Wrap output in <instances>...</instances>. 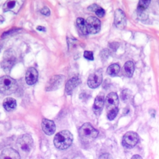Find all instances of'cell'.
<instances>
[{
    "label": "cell",
    "mask_w": 159,
    "mask_h": 159,
    "mask_svg": "<svg viewBox=\"0 0 159 159\" xmlns=\"http://www.w3.org/2000/svg\"><path fill=\"white\" fill-rule=\"evenodd\" d=\"M73 137L72 134L67 130L58 132L54 137L53 143L55 147L60 150H65L72 144Z\"/></svg>",
    "instance_id": "1"
},
{
    "label": "cell",
    "mask_w": 159,
    "mask_h": 159,
    "mask_svg": "<svg viewBox=\"0 0 159 159\" xmlns=\"http://www.w3.org/2000/svg\"><path fill=\"white\" fill-rule=\"evenodd\" d=\"M17 88V81L11 77L6 75L0 78V93L9 95L15 93Z\"/></svg>",
    "instance_id": "2"
},
{
    "label": "cell",
    "mask_w": 159,
    "mask_h": 159,
    "mask_svg": "<svg viewBox=\"0 0 159 159\" xmlns=\"http://www.w3.org/2000/svg\"><path fill=\"white\" fill-rule=\"evenodd\" d=\"M78 133L81 140L85 142H89L97 137L99 132L90 123L86 122L79 129Z\"/></svg>",
    "instance_id": "3"
},
{
    "label": "cell",
    "mask_w": 159,
    "mask_h": 159,
    "mask_svg": "<svg viewBox=\"0 0 159 159\" xmlns=\"http://www.w3.org/2000/svg\"><path fill=\"white\" fill-rule=\"evenodd\" d=\"M16 61V57L12 49H8L5 51L2 62V68L4 71L9 73Z\"/></svg>",
    "instance_id": "4"
},
{
    "label": "cell",
    "mask_w": 159,
    "mask_h": 159,
    "mask_svg": "<svg viewBox=\"0 0 159 159\" xmlns=\"http://www.w3.org/2000/svg\"><path fill=\"white\" fill-rule=\"evenodd\" d=\"M33 139L29 134H25L20 135L17 140V147L24 152H29L33 146Z\"/></svg>",
    "instance_id": "5"
},
{
    "label": "cell",
    "mask_w": 159,
    "mask_h": 159,
    "mask_svg": "<svg viewBox=\"0 0 159 159\" xmlns=\"http://www.w3.org/2000/svg\"><path fill=\"white\" fill-rule=\"evenodd\" d=\"M139 140V137L136 132L129 131L125 133L122 138V145L127 148L135 147Z\"/></svg>",
    "instance_id": "6"
},
{
    "label": "cell",
    "mask_w": 159,
    "mask_h": 159,
    "mask_svg": "<svg viewBox=\"0 0 159 159\" xmlns=\"http://www.w3.org/2000/svg\"><path fill=\"white\" fill-rule=\"evenodd\" d=\"M102 73L101 69L97 70L93 72L88 77V85L90 88H96L102 83Z\"/></svg>",
    "instance_id": "7"
},
{
    "label": "cell",
    "mask_w": 159,
    "mask_h": 159,
    "mask_svg": "<svg viewBox=\"0 0 159 159\" xmlns=\"http://www.w3.org/2000/svg\"><path fill=\"white\" fill-rule=\"evenodd\" d=\"M107 113L112 111L118 109L119 98L117 94L114 92H111L107 94L105 99Z\"/></svg>",
    "instance_id": "8"
},
{
    "label": "cell",
    "mask_w": 159,
    "mask_h": 159,
    "mask_svg": "<svg viewBox=\"0 0 159 159\" xmlns=\"http://www.w3.org/2000/svg\"><path fill=\"white\" fill-rule=\"evenodd\" d=\"M24 2L25 0H7L3 5V11H11L14 13H17Z\"/></svg>",
    "instance_id": "9"
},
{
    "label": "cell",
    "mask_w": 159,
    "mask_h": 159,
    "mask_svg": "<svg viewBox=\"0 0 159 159\" xmlns=\"http://www.w3.org/2000/svg\"><path fill=\"white\" fill-rule=\"evenodd\" d=\"M64 80V76L62 75H54L48 80L45 89L46 91H50L55 90L60 88V86L63 83Z\"/></svg>",
    "instance_id": "10"
},
{
    "label": "cell",
    "mask_w": 159,
    "mask_h": 159,
    "mask_svg": "<svg viewBox=\"0 0 159 159\" xmlns=\"http://www.w3.org/2000/svg\"><path fill=\"white\" fill-rule=\"evenodd\" d=\"M86 22L88 33L94 34L99 32L101 29V21L99 19L91 16L86 19Z\"/></svg>",
    "instance_id": "11"
},
{
    "label": "cell",
    "mask_w": 159,
    "mask_h": 159,
    "mask_svg": "<svg viewBox=\"0 0 159 159\" xmlns=\"http://www.w3.org/2000/svg\"><path fill=\"white\" fill-rule=\"evenodd\" d=\"M114 24L119 29H124L126 25V18L124 12L117 9L114 12Z\"/></svg>",
    "instance_id": "12"
},
{
    "label": "cell",
    "mask_w": 159,
    "mask_h": 159,
    "mask_svg": "<svg viewBox=\"0 0 159 159\" xmlns=\"http://www.w3.org/2000/svg\"><path fill=\"white\" fill-rule=\"evenodd\" d=\"M151 0H139L137 7V16L140 20H145L147 19L148 15L147 13V9L150 2Z\"/></svg>",
    "instance_id": "13"
},
{
    "label": "cell",
    "mask_w": 159,
    "mask_h": 159,
    "mask_svg": "<svg viewBox=\"0 0 159 159\" xmlns=\"http://www.w3.org/2000/svg\"><path fill=\"white\" fill-rule=\"evenodd\" d=\"M43 131L48 135H51L54 134L56 130V127L54 122L47 119H43L41 124Z\"/></svg>",
    "instance_id": "14"
},
{
    "label": "cell",
    "mask_w": 159,
    "mask_h": 159,
    "mask_svg": "<svg viewBox=\"0 0 159 159\" xmlns=\"http://www.w3.org/2000/svg\"><path fill=\"white\" fill-rule=\"evenodd\" d=\"M105 102L104 94L102 93H100L95 98L93 104V111L96 115H99L102 110L104 104Z\"/></svg>",
    "instance_id": "15"
},
{
    "label": "cell",
    "mask_w": 159,
    "mask_h": 159,
    "mask_svg": "<svg viewBox=\"0 0 159 159\" xmlns=\"http://www.w3.org/2000/svg\"><path fill=\"white\" fill-rule=\"evenodd\" d=\"M38 79V72L34 67L29 68L25 73V81L27 84L32 85L35 84Z\"/></svg>",
    "instance_id": "16"
},
{
    "label": "cell",
    "mask_w": 159,
    "mask_h": 159,
    "mask_svg": "<svg viewBox=\"0 0 159 159\" xmlns=\"http://www.w3.org/2000/svg\"><path fill=\"white\" fill-rule=\"evenodd\" d=\"M0 159H20V157L16 150L12 148H6L2 151Z\"/></svg>",
    "instance_id": "17"
},
{
    "label": "cell",
    "mask_w": 159,
    "mask_h": 159,
    "mask_svg": "<svg viewBox=\"0 0 159 159\" xmlns=\"http://www.w3.org/2000/svg\"><path fill=\"white\" fill-rule=\"evenodd\" d=\"M80 80L78 78V77H73L71 79H70L66 84L65 87V92L68 95H70L71 94L73 89L80 84Z\"/></svg>",
    "instance_id": "18"
},
{
    "label": "cell",
    "mask_w": 159,
    "mask_h": 159,
    "mask_svg": "<svg viewBox=\"0 0 159 159\" xmlns=\"http://www.w3.org/2000/svg\"><path fill=\"white\" fill-rule=\"evenodd\" d=\"M135 70L134 64L132 61H127L124 65L123 73L127 77L130 78L132 76Z\"/></svg>",
    "instance_id": "19"
},
{
    "label": "cell",
    "mask_w": 159,
    "mask_h": 159,
    "mask_svg": "<svg viewBox=\"0 0 159 159\" xmlns=\"http://www.w3.org/2000/svg\"><path fill=\"white\" fill-rule=\"evenodd\" d=\"M2 105L7 111H12L16 107L17 103L16 101L14 98H7L4 100Z\"/></svg>",
    "instance_id": "20"
},
{
    "label": "cell",
    "mask_w": 159,
    "mask_h": 159,
    "mask_svg": "<svg viewBox=\"0 0 159 159\" xmlns=\"http://www.w3.org/2000/svg\"><path fill=\"white\" fill-rule=\"evenodd\" d=\"M76 25L79 29V30H80V32L84 34V35H86L88 34V29H87V25H86V20L81 18V17H79L76 19Z\"/></svg>",
    "instance_id": "21"
},
{
    "label": "cell",
    "mask_w": 159,
    "mask_h": 159,
    "mask_svg": "<svg viewBox=\"0 0 159 159\" xmlns=\"http://www.w3.org/2000/svg\"><path fill=\"white\" fill-rule=\"evenodd\" d=\"M119 71L120 66L117 63H114L109 66L107 69V73L111 76H114L119 73Z\"/></svg>",
    "instance_id": "22"
},
{
    "label": "cell",
    "mask_w": 159,
    "mask_h": 159,
    "mask_svg": "<svg viewBox=\"0 0 159 159\" xmlns=\"http://www.w3.org/2000/svg\"><path fill=\"white\" fill-rule=\"evenodd\" d=\"M130 91H129V89H124L122 91L121 93V94H120V98L122 99V100L123 101H127L129 100L130 96Z\"/></svg>",
    "instance_id": "23"
},
{
    "label": "cell",
    "mask_w": 159,
    "mask_h": 159,
    "mask_svg": "<svg viewBox=\"0 0 159 159\" xmlns=\"http://www.w3.org/2000/svg\"><path fill=\"white\" fill-rule=\"evenodd\" d=\"M118 111H119V109H116V110H114V111H112L109 112H107V117L108 118L109 120H113L117 116V113H118Z\"/></svg>",
    "instance_id": "24"
},
{
    "label": "cell",
    "mask_w": 159,
    "mask_h": 159,
    "mask_svg": "<svg viewBox=\"0 0 159 159\" xmlns=\"http://www.w3.org/2000/svg\"><path fill=\"white\" fill-rule=\"evenodd\" d=\"M83 56L85 58L89 60H93L94 57H93V53L91 51H85L84 52Z\"/></svg>",
    "instance_id": "25"
},
{
    "label": "cell",
    "mask_w": 159,
    "mask_h": 159,
    "mask_svg": "<svg viewBox=\"0 0 159 159\" xmlns=\"http://www.w3.org/2000/svg\"><path fill=\"white\" fill-rule=\"evenodd\" d=\"M95 13L99 17H104V16L105 15V11L100 6L99 7V8L95 11Z\"/></svg>",
    "instance_id": "26"
},
{
    "label": "cell",
    "mask_w": 159,
    "mask_h": 159,
    "mask_svg": "<svg viewBox=\"0 0 159 159\" xmlns=\"http://www.w3.org/2000/svg\"><path fill=\"white\" fill-rule=\"evenodd\" d=\"M40 12H41L42 14H43V15H45V16H48L50 15V11L49 9H48L47 7H43V8L41 9V11H40Z\"/></svg>",
    "instance_id": "27"
},
{
    "label": "cell",
    "mask_w": 159,
    "mask_h": 159,
    "mask_svg": "<svg viewBox=\"0 0 159 159\" xmlns=\"http://www.w3.org/2000/svg\"><path fill=\"white\" fill-rule=\"evenodd\" d=\"M99 159H113V158L109 153H106L101 155L99 157Z\"/></svg>",
    "instance_id": "28"
},
{
    "label": "cell",
    "mask_w": 159,
    "mask_h": 159,
    "mask_svg": "<svg viewBox=\"0 0 159 159\" xmlns=\"http://www.w3.org/2000/svg\"><path fill=\"white\" fill-rule=\"evenodd\" d=\"M99 6L98 5H97V4H91V5H90L88 7V9L89 10V11H93V12H95L98 8H99Z\"/></svg>",
    "instance_id": "29"
},
{
    "label": "cell",
    "mask_w": 159,
    "mask_h": 159,
    "mask_svg": "<svg viewBox=\"0 0 159 159\" xmlns=\"http://www.w3.org/2000/svg\"><path fill=\"white\" fill-rule=\"evenodd\" d=\"M37 30H39V31H43L45 32V29L44 27H42V26H38L37 27Z\"/></svg>",
    "instance_id": "30"
},
{
    "label": "cell",
    "mask_w": 159,
    "mask_h": 159,
    "mask_svg": "<svg viewBox=\"0 0 159 159\" xmlns=\"http://www.w3.org/2000/svg\"><path fill=\"white\" fill-rule=\"evenodd\" d=\"M131 159H142V158L139 155H135L132 157Z\"/></svg>",
    "instance_id": "31"
},
{
    "label": "cell",
    "mask_w": 159,
    "mask_h": 159,
    "mask_svg": "<svg viewBox=\"0 0 159 159\" xmlns=\"http://www.w3.org/2000/svg\"><path fill=\"white\" fill-rule=\"evenodd\" d=\"M4 20V17H3L2 16H0V22H2Z\"/></svg>",
    "instance_id": "32"
},
{
    "label": "cell",
    "mask_w": 159,
    "mask_h": 159,
    "mask_svg": "<svg viewBox=\"0 0 159 159\" xmlns=\"http://www.w3.org/2000/svg\"><path fill=\"white\" fill-rule=\"evenodd\" d=\"M63 159H67V158H63Z\"/></svg>",
    "instance_id": "33"
},
{
    "label": "cell",
    "mask_w": 159,
    "mask_h": 159,
    "mask_svg": "<svg viewBox=\"0 0 159 159\" xmlns=\"http://www.w3.org/2000/svg\"><path fill=\"white\" fill-rule=\"evenodd\" d=\"M0 49H1V47H0Z\"/></svg>",
    "instance_id": "34"
}]
</instances>
